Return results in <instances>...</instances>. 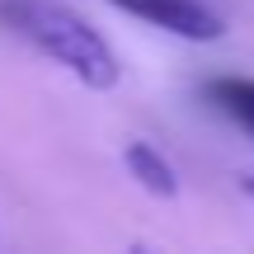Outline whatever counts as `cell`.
Masks as SVG:
<instances>
[{
  "mask_svg": "<svg viewBox=\"0 0 254 254\" xmlns=\"http://www.w3.org/2000/svg\"><path fill=\"white\" fill-rule=\"evenodd\" d=\"M109 5L127 9L132 19L151 28H165L174 38H189V43H217L226 33V19L217 9H207L202 0H109Z\"/></svg>",
  "mask_w": 254,
  "mask_h": 254,
  "instance_id": "cell-2",
  "label": "cell"
},
{
  "mask_svg": "<svg viewBox=\"0 0 254 254\" xmlns=\"http://www.w3.org/2000/svg\"><path fill=\"white\" fill-rule=\"evenodd\" d=\"M123 160H127L132 179L141 184L146 193H155V198H179V174H174V165L165 160L151 141H132Z\"/></svg>",
  "mask_w": 254,
  "mask_h": 254,
  "instance_id": "cell-3",
  "label": "cell"
},
{
  "mask_svg": "<svg viewBox=\"0 0 254 254\" xmlns=\"http://www.w3.org/2000/svg\"><path fill=\"white\" fill-rule=\"evenodd\" d=\"M202 94L254 136V75H217L202 85Z\"/></svg>",
  "mask_w": 254,
  "mask_h": 254,
  "instance_id": "cell-4",
  "label": "cell"
},
{
  "mask_svg": "<svg viewBox=\"0 0 254 254\" xmlns=\"http://www.w3.org/2000/svg\"><path fill=\"white\" fill-rule=\"evenodd\" d=\"M0 14H5L38 52H47L57 66H66L80 85H90V90H113V85L123 80V66H118V57H113V47L104 43V33L94 24H85L80 14L52 5V0H5Z\"/></svg>",
  "mask_w": 254,
  "mask_h": 254,
  "instance_id": "cell-1",
  "label": "cell"
},
{
  "mask_svg": "<svg viewBox=\"0 0 254 254\" xmlns=\"http://www.w3.org/2000/svg\"><path fill=\"white\" fill-rule=\"evenodd\" d=\"M240 189H245L250 198H254V174H240Z\"/></svg>",
  "mask_w": 254,
  "mask_h": 254,
  "instance_id": "cell-5",
  "label": "cell"
}]
</instances>
